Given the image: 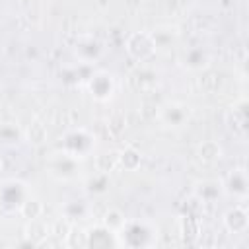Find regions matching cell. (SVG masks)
Returning <instances> with one entry per match:
<instances>
[{
	"instance_id": "cell-1",
	"label": "cell",
	"mask_w": 249,
	"mask_h": 249,
	"mask_svg": "<svg viewBox=\"0 0 249 249\" xmlns=\"http://www.w3.org/2000/svg\"><path fill=\"white\" fill-rule=\"evenodd\" d=\"M47 173L58 183H74L84 175V160L56 148L47 154L45 158Z\"/></svg>"
},
{
	"instance_id": "cell-2",
	"label": "cell",
	"mask_w": 249,
	"mask_h": 249,
	"mask_svg": "<svg viewBox=\"0 0 249 249\" xmlns=\"http://www.w3.org/2000/svg\"><path fill=\"white\" fill-rule=\"evenodd\" d=\"M119 247L142 249L154 247L158 243V230L146 220H126L124 226L117 231Z\"/></svg>"
},
{
	"instance_id": "cell-3",
	"label": "cell",
	"mask_w": 249,
	"mask_h": 249,
	"mask_svg": "<svg viewBox=\"0 0 249 249\" xmlns=\"http://www.w3.org/2000/svg\"><path fill=\"white\" fill-rule=\"evenodd\" d=\"M60 150L80 158V160H86L89 158L95 148H97V138L91 130L84 128V126H74L70 130H66L60 138H58V146Z\"/></svg>"
},
{
	"instance_id": "cell-4",
	"label": "cell",
	"mask_w": 249,
	"mask_h": 249,
	"mask_svg": "<svg viewBox=\"0 0 249 249\" xmlns=\"http://www.w3.org/2000/svg\"><path fill=\"white\" fill-rule=\"evenodd\" d=\"M31 196V189L21 179H6L0 183V212L4 216L19 214L23 202Z\"/></svg>"
},
{
	"instance_id": "cell-5",
	"label": "cell",
	"mask_w": 249,
	"mask_h": 249,
	"mask_svg": "<svg viewBox=\"0 0 249 249\" xmlns=\"http://www.w3.org/2000/svg\"><path fill=\"white\" fill-rule=\"evenodd\" d=\"M84 88L91 95V99H95L99 103H107L117 93V76L109 70H103V68L93 70L86 78Z\"/></svg>"
},
{
	"instance_id": "cell-6",
	"label": "cell",
	"mask_w": 249,
	"mask_h": 249,
	"mask_svg": "<svg viewBox=\"0 0 249 249\" xmlns=\"http://www.w3.org/2000/svg\"><path fill=\"white\" fill-rule=\"evenodd\" d=\"M124 51L134 62H150L158 53V43L150 31H134L124 41Z\"/></svg>"
},
{
	"instance_id": "cell-7",
	"label": "cell",
	"mask_w": 249,
	"mask_h": 249,
	"mask_svg": "<svg viewBox=\"0 0 249 249\" xmlns=\"http://www.w3.org/2000/svg\"><path fill=\"white\" fill-rule=\"evenodd\" d=\"M74 58L78 60V64L84 66H93L95 62H99L105 54V47L97 37L91 35H82L76 39L74 47H72Z\"/></svg>"
},
{
	"instance_id": "cell-8",
	"label": "cell",
	"mask_w": 249,
	"mask_h": 249,
	"mask_svg": "<svg viewBox=\"0 0 249 249\" xmlns=\"http://www.w3.org/2000/svg\"><path fill=\"white\" fill-rule=\"evenodd\" d=\"M222 187H224V195L230 198H235L239 202H243L249 196V179H247V169L243 165H235L231 167L224 179H222Z\"/></svg>"
},
{
	"instance_id": "cell-9",
	"label": "cell",
	"mask_w": 249,
	"mask_h": 249,
	"mask_svg": "<svg viewBox=\"0 0 249 249\" xmlns=\"http://www.w3.org/2000/svg\"><path fill=\"white\" fill-rule=\"evenodd\" d=\"M191 119V107L181 101H167L158 109V121L167 128H181Z\"/></svg>"
},
{
	"instance_id": "cell-10",
	"label": "cell",
	"mask_w": 249,
	"mask_h": 249,
	"mask_svg": "<svg viewBox=\"0 0 249 249\" xmlns=\"http://www.w3.org/2000/svg\"><path fill=\"white\" fill-rule=\"evenodd\" d=\"M222 224H224L226 231L231 233V235L247 233V230H249V212H247L245 204L239 202V204L230 206L222 216Z\"/></svg>"
},
{
	"instance_id": "cell-11",
	"label": "cell",
	"mask_w": 249,
	"mask_h": 249,
	"mask_svg": "<svg viewBox=\"0 0 249 249\" xmlns=\"http://www.w3.org/2000/svg\"><path fill=\"white\" fill-rule=\"evenodd\" d=\"M84 245L89 249H109L119 247V239L115 231H111L103 224H97L84 231Z\"/></svg>"
},
{
	"instance_id": "cell-12",
	"label": "cell",
	"mask_w": 249,
	"mask_h": 249,
	"mask_svg": "<svg viewBox=\"0 0 249 249\" xmlns=\"http://www.w3.org/2000/svg\"><path fill=\"white\" fill-rule=\"evenodd\" d=\"M193 196L202 204H216L218 200H222L226 196L224 187H222V179H198V181H195Z\"/></svg>"
},
{
	"instance_id": "cell-13",
	"label": "cell",
	"mask_w": 249,
	"mask_h": 249,
	"mask_svg": "<svg viewBox=\"0 0 249 249\" xmlns=\"http://www.w3.org/2000/svg\"><path fill=\"white\" fill-rule=\"evenodd\" d=\"M89 212H91L89 202H86L84 198H70L60 204V216H62V220H66L70 224L86 220L89 216Z\"/></svg>"
},
{
	"instance_id": "cell-14",
	"label": "cell",
	"mask_w": 249,
	"mask_h": 249,
	"mask_svg": "<svg viewBox=\"0 0 249 249\" xmlns=\"http://www.w3.org/2000/svg\"><path fill=\"white\" fill-rule=\"evenodd\" d=\"M183 64H185V68H189L193 72L204 70L210 64V53L204 47H191L183 54Z\"/></svg>"
},
{
	"instance_id": "cell-15",
	"label": "cell",
	"mask_w": 249,
	"mask_h": 249,
	"mask_svg": "<svg viewBox=\"0 0 249 249\" xmlns=\"http://www.w3.org/2000/svg\"><path fill=\"white\" fill-rule=\"evenodd\" d=\"M23 142V130L18 123L2 121L0 123V146H19Z\"/></svg>"
},
{
	"instance_id": "cell-16",
	"label": "cell",
	"mask_w": 249,
	"mask_h": 249,
	"mask_svg": "<svg viewBox=\"0 0 249 249\" xmlns=\"http://www.w3.org/2000/svg\"><path fill=\"white\" fill-rule=\"evenodd\" d=\"M142 163V154L134 146H124L121 152H117V165L124 171H136Z\"/></svg>"
},
{
	"instance_id": "cell-17",
	"label": "cell",
	"mask_w": 249,
	"mask_h": 249,
	"mask_svg": "<svg viewBox=\"0 0 249 249\" xmlns=\"http://www.w3.org/2000/svg\"><path fill=\"white\" fill-rule=\"evenodd\" d=\"M109 187H111V179H109V173H105V171H97L91 177H88V181H86V193L93 195V196L105 195L109 191Z\"/></svg>"
},
{
	"instance_id": "cell-18",
	"label": "cell",
	"mask_w": 249,
	"mask_h": 249,
	"mask_svg": "<svg viewBox=\"0 0 249 249\" xmlns=\"http://www.w3.org/2000/svg\"><path fill=\"white\" fill-rule=\"evenodd\" d=\"M230 117H233V124H231L233 132L245 134V130H247V99L245 97H241L237 103H233Z\"/></svg>"
},
{
	"instance_id": "cell-19",
	"label": "cell",
	"mask_w": 249,
	"mask_h": 249,
	"mask_svg": "<svg viewBox=\"0 0 249 249\" xmlns=\"http://www.w3.org/2000/svg\"><path fill=\"white\" fill-rule=\"evenodd\" d=\"M222 158V146L214 140H204L198 146V160L204 163H214Z\"/></svg>"
},
{
	"instance_id": "cell-20",
	"label": "cell",
	"mask_w": 249,
	"mask_h": 249,
	"mask_svg": "<svg viewBox=\"0 0 249 249\" xmlns=\"http://www.w3.org/2000/svg\"><path fill=\"white\" fill-rule=\"evenodd\" d=\"M124 222H126V216H124V212L119 210V208H109V210L103 214V218H101V224H103L105 228H109L111 231H115V233L124 226Z\"/></svg>"
},
{
	"instance_id": "cell-21",
	"label": "cell",
	"mask_w": 249,
	"mask_h": 249,
	"mask_svg": "<svg viewBox=\"0 0 249 249\" xmlns=\"http://www.w3.org/2000/svg\"><path fill=\"white\" fill-rule=\"evenodd\" d=\"M41 212H43V204H41V200H37L35 196H29L25 202H23V206L19 208V216L21 218H25V220H39V216H41Z\"/></svg>"
}]
</instances>
